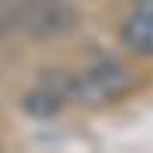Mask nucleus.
I'll return each instance as SVG.
<instances>
[{
  "label": "nucleus",
  "mask_w": 153,
  "mask_h": 153,
  "mask_svg": "<svg viewBox=\"0 0 153 153\" xmlns=\"http://www.w3.org/2000/svg\"><path fill=\"white\" fill-rule=\"evenodd\" d=\"M135 86V74L120 65V61H98L92 65L83 76L71 83V95L80 104H110V101L123 98Z\"/></svg>",
  "instance_id": "f257e3e1"
},
{
  "label": "nucleus",
  "mask_w": 153,
  "mask_h": 153,
  "mask_svg": "<svg viewBox=\"0 0 153 153\" xmlns=\"http://www.w3.org/2000/svg\"><path fill=\"white\" fill-rule=\"evenodd\" d=\"M76 12L68 0H22L19 25L34 37H58L74 28Z\"/></svg>",
  "instance_id": "f03ea898"
},
{
  "label": "nucleus",
  "mask_w": 153,
  "mask_h": 153,
  "mask_svg": "<svg viewBox=\"0 0 153 153\" xmlns=\"http://www.w3.org/2000/svg\"><path fill=\"white\" fill-rule=\"evenodd\" d=\"M123 43L138 55L153 58V0H138L123 22Z\"/></svg>",
  "instance_id": "7ed1b4c3"
},
{
  "label": "nucleus",
  "mask_w": 153,
  "mask_h": 153,
  "mask_svg": "<svg viewBox=\"0 0 153 153\" xmlns=\"http://www.w3.org/2000/svg\"><path fill=\"white\" fill-rule=\"evenodd\" d=\"M28 107L31 113H52L61 107V92H49V89H37V95L28 98Z\"/></svg>",
  "instance_id": "20e7f679"
}]
</instances>
